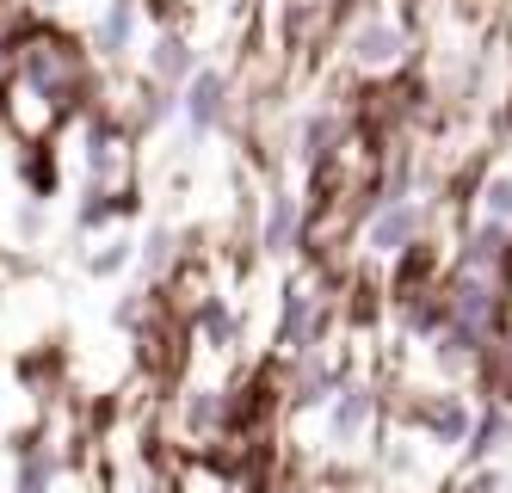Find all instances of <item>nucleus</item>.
<instances>
[{"instance_id": "a211bd4d", "label": "nucleus", "mask_w": 512, "mask_h": 493, "mask_svg": "<svg viewBox=\"0 0 512 493\" xmlns=\"http://www.w3.org/2000/svg\"><path fill=\"white\" fill-rule=\"evenodd\" d=\"M136 235L130 229H105L93 247H81V272L93 278V284H118L124 272H136Z\"/></svg>"}, {"instance_id": "2eb2a0df", "label": "nucleus", "mask_w": 512, "mask_h": 493, "mask_svg": "<svg viewBox=\"0 0 512 493\" xmlns=\"http://www.w3.org/2000/svg\"><path fill=\"white\" fill-rule=\"evenodd\" d=\"M506 450H512V407L506 401H482V407H475V432L457 450V463L463 469H488V463L506 457Z\"/></svg>"}, {"instance_id": "aec40b11", "label": "nucleus", "mask_w": 512, "mask_h": 493, "mask_svg": "<svg viewBox=\"0 0 512 493\" xmlns=\"http://www.w3.org/2000/svg\"><path fill=\"white\" fill-rule=\"evenodd\" d=\"M340 136H346V118H340V111H309L303 130H297V161H303V167H321V161L340 148Z\"/></svg>"}, {"instance_id": "cd10ccee", "label": "nucleus", "mask_w": 512, "mask_h": 493, "mask_svg": "<svg viewBox=\"0 0 512 493\" xmlns=\"http://www.w3.org/2000/svg\"><path fill=\"white\" fill-rule=\"evenodd\" d=\"M229 493H235V487H229Z\"/></svg>"}, {"instance_id": "1a4fd4ad", "label": "nucleus", "mask_w": 512, "mask_h": 493, "mask_svg": "<svg viewBox=\"0 0 512 493\" xmlns=\"http://www.w3.org/2000/svg\"><path fill=\"white\" fill-rule=\"evenodd\" d=\"M445 296H451V321H463V327H475V333H500V315H506V296H500V278H475V272H457L451 284H445Z\"/></svg>"}, {"instance_id": "bb28decb", "label": "nucleus", "mask_w": 512, "mask_h": 493, "mask_svg": "<svg viewBox=\"0 0 512 493\" xmlns=\"http://www.w3.org/2000/svg\"><path fill=\"white\" fill-rule=\"evenodd\" d=\"M204 7H223V0H204Z\"/></svg>"}, {"instance_id": "a878e982", "label": "nucleus", "mask_w": 512, "mask_h": 493, "mask_svg": "<svg viewBox=\"0 0 512 493\" xmlns=\"http://www.w3.org/2000/svg\"><path fill=\"white\" fill-rule=\"evenodd\" d=\"M124 493H161V487H155V481H130Z\"/></svg>"}, {"instance_id": "412c9836", "label": "nucleus", "mask_w": 512, "mask_h": 493, "mask_svg": "<svg viewBox=\"0 0 512 493\" xmlns=\"http://www.w3.org/2000/svg\"><path fill=\"white\" fill-rule=\"evenodd\" d=\"M173 259H179V235L167 229V222H155V229L142 235V247H136V272H142V284H161Z\"/></svg>"}, {"instance_id": "6ab92c4d", "label": "nucleus", "mask_w": 512, "mask_h": 493, "mask_svg": "<svg viewBox=\"0 0 512 493\" xmlns=\"http://www.w3.org/2000/svg\"><path fill=\"white\" fill-rule=\"evenodd\" d=\"M192 327H198V339H204V352H216V358H235V352H241V315H235L216 290L198 296Z\"/></svg>"}, {"instance_id": "393cba45", "label": "nucleus", "mask_w": 512, "mask_h": 493, "mask_svg": "<svg viewBox=\"0 0 512 493\" xmlns=\"http://www.w3.org/2000/svg\"><path fill=\"white\" fill-rule=\"evenodd\" d=\"M112 327L118 333H149V290H124L118 302H112Z\"/></svg>"}, {"instance_id": "4468645a", "label": "nucleus", "mask_w": 512, "mask_h": 493, "mask_svg": "<svg viewBox=\"0 0 512 493\" xmlns=\"http://www.w3.org/2000/svg\"><path fill=\"white\" fill-rule=\"evenodd\" d=\"M457 272H475V278H506L512 272V229L500 222H469V235L457 247Z\"/></svg>"}, {"instance_id": "4be33fe9", "label": "nucleus", "mask_w": 512, "mask_h": 493, "mask_svg": "<svg viewBox=\"0 0 512 493\" xmlns=\"http://www.w3.org/2000/svg\"><path fill=\"white\" fill-rule=\"evenodd\" d=\"M167 118H179V93H167V87H142L136 99H130V130L136 136H149V130H161Z\"/></svg>"}, {"instance_id": "20e7f679", "label": "nucleus", "mask_w": 512, "mask_h": 493, "mask_svg": "<svg viewBox=\"0 0 512 493\" xmlns=\"http://www.w3.org/2000/svg\"><path fill=\"white\" fill-rule=\"evenodd\" d=\"M401 420H408L432 450H463L469 432H475V401L457 395V389H438V395H420Z\"/></svg>"}, {"instance_id": "ddd939ff", "label": "nucleus", "mask_w": 512, "mask_h": 493, "mask_svg": "<svg viewBox=\"0 0 512 493\" xmlns=\"http://www.w3.org/2000/svg\"><path fill=\"white\" fill-rule=\"evenodd\" d=\"M204 68V56H198V44L179 25H161L155 31V44H149V81L155 87H167V93H186V81Z\"/></svg>"}, {"instance_id": "9d476101", "label": "nucleus", "mask_w": 512, "mask_h": 493, "mask_svg": "<svg viewBox=\"0 0 512 493\" xmlns=\"http://www.w3.org/2000/svg\"><path fill=\"white\" fill-rule=\"evenodd\" d=\"M142 216V192L136 185H81V204H75V229L99 235V229H130Z\"/></svg>"}, {"instance_id": "f8f14e48", "label": "nucleus", "mask_w": 512, "mask_h": 493, "mask_svg": "<svg viewBox=\"0 0 512 493\" xmlns=\"http://www.w3.org/2000/svg\"><path fill=\"white\" fill-rule=\"evenodd\" d=\"M303 229H309V210L297 192H266V210H260V253L266 259H290L303 247Z\"/></svg>"}, {"instance_id": "5701e85b", "label": "nucleus", "mask_w": 512, "mask_h": 493, "mask_svg": "<svg viewBox=\"0 0 512 493\" xmlns=\"http://www.w3.org/2000/svg\"><path fill=\"white\" fill-rule=\"evenodd\" d=\"M475 216L512 229V173H488L482 179V192H475Z\"/></svg>"}, {"instance_id": "7ed1b4c3", "label": "nucleus", "mask_w": 512, "mask_h": 493, "mask_svg": "<svg viewBox=\"0 0 512 493\" xmlns=\"http://www.w3.org/2000/svg\"><path fill=\"white\" fill-rule=\"evenodd\" d=\"M327 327H334L327 302H321L315 290H303V284H284V296H278V327H272L278 352H290V358L321 352V346H327Z\"/></svg>"}, {"instance_id": "dca6fc26", "label": "nucleus", "mask_w": 512, "mask_h": 493, "mask_svg": "<svg viewBox=\"0 0 512 493\" xmlns=\"http://www.w3.org/2000/svg\"><path fill=\"white\" fill-rule=\"evenodd\" d=\"M136 31H142V0H105L87 44H93L99 62H124L136 50Z\"/></svg>"}, {"instance_id": "b1692460", "label": "nucleus", "mask_w": 512, "mask_h": 493, "mask_svg": "<svg viewBox=\"0 0 512 493\" xmlns=\"http://www.w3.org/2000/svg\"><path fill=\"white\" fill-rule=\"evenodd\" d=\"M13 235H19V247H38V241L50 235V204H44V198H19V210H13Z\"/></svg>"}, {"instance_id": "0eeeda50", "label": "nucleus", "mask_w": 512, "mask_h": 493, "mask_svg": "<svg viewBox=\"0 0 512 493\" xmlns=\"http://www.w3.org/2000/svg\"><path fill=\"white\" fill-rule=\"evenodd\" d=\"M124 161H130V136L118 118L87 111L81 118V173L87 185H124Z\"/></svg>"}, {"instance_id": "6e6552de", "label": "nucleus", "mask_w": 512, "mask_h": 493, "mask_svg": "<svg viewBox=\"0 0 512 493\" xmlns=\"http://www.w3.org/2000/svg\"><path fill=\"white\" fill-rule=\"evenodd\" d=\"M346 56H352V68H364V74H383V68H395L401 56H408V31L371 7V13H358V25H352V37H346Z\"/></svg>"}, {"instance_id": "f257e3e1", "label": "nucleus", "mask_w": 512, "mask_h": 493, "mask_svg": "<svg viewBox=\"0 0 512 493\" xmlns=\"http://www.w3.org/2000/svg\"><path fill=\"white\" fill-rule=\"evenodd\" d=\"M377 420H383V389L371 383V376H352V383L327 401L321 438H327V450H358V444H371Z\"/></svg>"}, {"instance_id": "f3484780", "label": "nucleus", "mask_w": 512, "mask_h": 493, "mask_svg": "<svg viewBox=\"0 0 512 493\" xmlns=\"http://www.w3.org/2000/svg\"><path fill=\"white\" fill-rule=\"evenodd\" d=\"M229 426H235V395L229 389H186L179 395V432H186L192 444L223 438Z\"/></svg>"}, {"instance_id": "f03ea898", "label": "nucleus", "mask_w": 512, "mask_h": 493, "mask_svg": "<svg viewBox=\"0 0 512 493\" xmlns=\"http://www.w3.org/2000/svg\"><path fill=\"white\" fill-rule=\"evenodd\" d=\"M352 364L346 358H334V352H303L297 358V370H290V383H284V413H315V420H321V413H327V401H334L346 383H352Z\"/></svg>"}, {"instance_id": "39448f33", "label": "nucleus", "mask_w": 512, "mask_h": 493, "mask_svg": "<svg viewBox=\"0 0 512 493\" xmlns=\"http://www.w3.org/2000/svg\"><path fill=\"white\" fill-rule=\"evenodd\" d=\"M229 105H235V81L223 68H198L186 81V93H179V124H186L192 142H204L229 124Z\"/></svg>"}, {"instance_id": "423d86ee", "label": "nucleus", "mask_w": 512, "mask_h": 493, "mask_svg": "<svg viewBox=\"0 0 512 493\" xmlns=\"http://www.w3.org/2000/svg\"><path fill=\"white\" fill-rule=\"evenodd\" d=\"M426 235V204L420 198H395L383 210L364 216V253L371 259H401V253H414Z\"/></svg>"}, {"instance_id": "9b49d317", "label": "nucleus", "mask_w": 512, "mask_h": 493, "mask_svg": "<svg viewBox=\"0 0 512 493\" xmlns=\"http://www.w3.org/2000/svg\"><path fill=\"white\" fill-rule=\"evenodd\" d=\"M56 481H62V450H56L44 432H19V438H13L7 493H56Z\"/></svg>"}]
</instances>
